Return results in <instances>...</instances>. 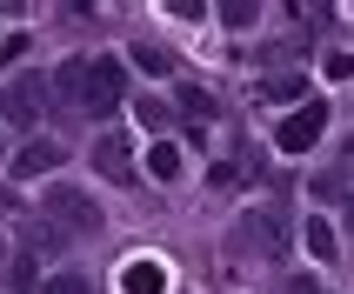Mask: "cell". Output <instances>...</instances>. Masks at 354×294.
Returning <instances> with one entry per match:
<instances>
[{"label":"cell","instance_id":"cell-1","mask_svg":"<svg viewBox=\"0 0 354 294\" xmlns=\"http://www.w3.org/2000/svg\"><path fill=\"white\" fill-rule=\"evenodd\" d=\"M47 208V228H67V235H100V208L94 194H80V187H47L40 194Z\"/></svg>","mask_w":354,"mask_h":294},{"label":"cell","instance_id":"cell-2","mask_svg":"<svg viewBox=\"0 0 354 294\" xmlns=\"http://www.w3.org/2000/svg\"><path fill=\"white\" fill-rule=\"evenodd\" d=\"M120 100H127V74H120V60L114 54L87 60V94H80V107H87V114H114Z\"/></svg>","mask_w":354,"mask_h":294},{"label":"cell","instance_id":"cell-3","mask_svg":"<svg viewBox=\"0 0 354 294\" xmlns=\"http://www.w3.org/2000/svg\"><path fill=\"white\" fill-rule=\"evenodd\" d=\"M47 107V80L40 74H20L7 94H0V120H14V127H34V114Z\"/></svg>","mask_w":354,"mask_h":294},{"label":"cell","instance_id":"cell-4","mask_svg":"<svg viewBox=\"0 0 354 294\" xmlns=\"http://www.w3.org/2000/svg\"><path fill=\"white\" fill-rule=\"evenodd\" d=\"M321 134H328V107L315 100V107H301V114H288V120H281V134H274V140L288 147V154H308Z\"/></svg>","mask_w":354,"mask_h":294},{"label":"cell","instance_id":"cell-5","mask_svg":"<svg viewBox=\"0 0 354 294\" xmlns=\"http://www.w3.org/2000/svg\"><path fill=\"white\" fill-rule=\"evenodd\" d=\"M234 241L248 248V255H281V241H288V235H281V214H248L234 228Z\"/></svg>","mask_w":354,"mask_h":294},{"label":"cell","instance_id":"cell-6","mask_svg":"<svg viewBox=\"0 0 354 294\" xmlns=\"http://www.w3.org/2000/svg\"><path fill=\"white\" fill-rule=\"evenodd\" d=\"M94 167L107 181H134V154H127V134H100L94 140Z\"/></svg>","mask_w":354,"mask_h":294},{"label":"cell","instance_id":"cell-7","mask_svg":"<svg viewBox=\"0 0 354 294\" xmlns=\"http://www.w3.org/2000/svg\"><path fill=\"white\" fill-rule=\"evenodd\" d=\"M120 294H167V268L160 261H127L120 268Z\"/></svg>","mask_w":354,"mask_h":294},{"label":"cell","instance_id":"cell-8","mask_svg":"<svg viewBox=\"0 0 354 294\" xmlns=\"http://www.w3.org/2000/svg\"><path fill=\"white\" fill-rule=\"evenodd\" d=\"M54 167H60V147H54V140L20 147V160H14V174H20V181H40V174H54Z\"/></svg>","mask_w":354,"mask_h":294},{"label":"cell","instance_id":"cell-9","mask_svg":"<svg viewBox=\"0 0 354 294\" xmlns=\"http://www.w3.org/2000/svg\"><path fill=\"white\" fill-rule=\"evenodd\" d=\"M134 60L147 67V74H174V54H167V47H147V40H140V47H134Z\"/></svg>","mask_w":354,"mask_h":294},{"label":"cell","instance_id":"cell-10","mask_svg":"<svg viewBox=\"0 0 354 294\" xmlns=\"http://www.w3.org/2000/svg\"><path fill=\"white\" fill-rule=\"evenodd\" d=\"M308 255H315V261L335 255V235H328V221H308Z\"/></svg>","mask_w":354,"mask_h":294},{"label":"cell","instance_id":"cell-11","mask_svg":"<svg viewBox=\"0 0 354 294\" xmlns=\"http://www.w3.org/2000/svg\"><path fill=\"white\" fill-rule=\"evenodd\" d=\"M34 248H40V241H27V248L14 255V268H7V281H14V288H27V281H34Z\"/></svg>","mask_w":354,"mask_h":294},{"label":"cell","instance_id":"cell-12","mask_svg":"<svg viewBox=\"0 0 354 294\" xmlns=\"http://www.w3.org/2000/svg\"><path fill=\"white\" fill-rule=\"evenodd\" d=\"M147 167H154L160 181H174V174H180V154H174V147H154V154H147Z\"/></svg>","mask_w":354,"mask_h":294},{"label":"cell","instance_id":"cell-13","mask_svg":"<svg viewBox=\"0 0 354 294\" xmlns=\"http://www.w3.org/2000/svg\"><path fill=\"white\" fill-rule=\"evenodd\" d=\"M301 87H308V80H301V74H281V80H268V94H274V100H295Z\"/></svg>","mask_w":354,"mask_h":294},{"label":"cell","instance_id":"cell-14","mask_svg":"<svg viewBox=\"0 0 354 294\" xmlns=\"http://www.w3.org/2000/svg\"><path fill=\"white\" fill-rule=\"evenodd\" d=\"M40 294H94V288H87V281H80V275H60V281H47V288H40Z\"/></svg>","mask_w":354,"mask_h":294},{"label":"cell","instance_id":"cell-15","mask_svg":"<svg viewBox=\"0 0 354 294\" xmlns=\"http://www.w3.org/2000/svg\"><path fill=\"white\" fill-rule=\"evenodd\" d=\"M288 294H328V288H321V281H308V275H301V281H288Z\"/></svg>","mask_w":354,"mask_h":294},{"label":"cell","instance_id":"cell-16","mask_svg":"<svg viewBox=\"0 0 354 294\" xmlns=\"http://www.w3.org/2000/svg\"><path fill=\"white\" fill-rule=\"evenodd\" d=\"M348 228H354V201H348Z\"/></svg>","mask_w":354,"mask_h":294}]
</instances>
